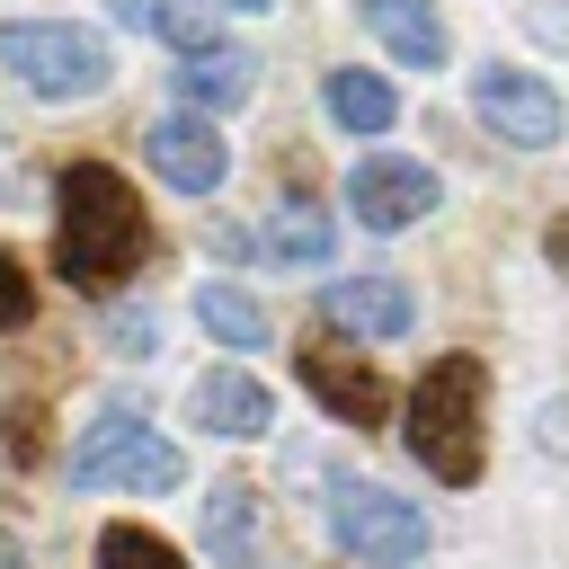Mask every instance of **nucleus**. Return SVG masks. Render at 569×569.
<instances>
[{"label": "nucleus", "instance_id": "nucleus-1", "mask_svg": "<svg viewBox=\"0 0 569 569\" xmlns=\"http://www.w3.org/2000/svg\"><path fill=\"white\" fill-rule=\"evenodd\" d=\"M53 204H62V222H53V276L71 293H116L142 267V249H151L133 178L107 169V160H71L62 187H53Z\"/></svg>", "mask_w": 569, "mask_h": 569}, {"label": "nucleus", "instance_id": "nucleus-2", "mask_svg": "<svg viewBox=\"0 0 569 569\" xmlns=\"http://www.w3.org/2000/svg\"><path fill=\"white\" fill-rule=\"evenodd\" d=\"M480 409H489V365L480 356H436L409 391V453L445 489L480 480Z\"/></svg>", "mask_w": 569, "mask_h": 569}, {"label": "nucleus", "instance_id": "nucleus-3", "mask_svg": "<svg viewBox=\"0 0 569 569\" xmlns=\"http://www.w3.org/2000/svg\"><path fill=\"white\" fill-rule=\"evenodd\" d=\"M0 71H18L36 98H98L107 89V44L89 27H62V18H18L0 27Z\"/></svg>", "mask_w": 569, "mask_h": 569}, {"label": "nucleus", "instance_id": "nucleus-4", "mask_svg": "<svg viewBox=\"0 0 569 569\" xmlns=\"http://www.w3.org/2000/svg\"><path fill=\"white\" fill-rule=\"evenodd\" d=\"M178 480H187V453L142 436L133 409H98V427L71 445V489H142V498H160Z\"/></svg>", "mask_w": 569, "mask_h": 569}, {"label": "nucleus", "instance_id": "nucleus-5", "mask_svg": "<svg viewBox=\"0 0 569 569\" xmlns=\"http://www.w3.org/2000/svg\"><path fill=\"white\" fill-rule=\"evenodd\" d=\"M329 533H338V551H356L365 569H409V560H427V516L409 507V498H391V489H338L329 498Z\"/></svg>", "mask_w": 569, "mask_h": 569}, {"label": "nucleus", "instance_id": "nucleus-6", "mask_svg": "<svg viewBox=\"0 0 569 569\" xmlns=\"http://www.w3.org/2000/svg\"><path fill=\"white\" fill-rule=\"evenodd\" d=\"M471 107H480V124H489L498 142H516V151H551V142H560V89H551L542 71L489 62V71H471Z\"/></svg>", "mask_w": 569, "mask_h": 569}, {"label": "nucleus", "instance_id": "nucleus-7", "mask_svg": "<svg viewBox=\"0 0 569 569\" xmlns=\"http://www.w3.org/2000/svg\"><path fill=\"white\" fill-rule=\"evenodd\" d=\"M293 365H302L311 400H320L338 427H356V436H365V427H382V418H391V382H382L347 338H329V329H320V338H302V356H293Z\"/></svg>", "mask_w": 569, "mask_h": 569}, {"label": "nucleus", "instance_id": "nucleus-8", "mask_svg": "<svg viewBox=\"0 0 569 569\" xmlns=\"http://www.w3.org/2000/svg\"><path fill=\"white\" fill-rule=\"evenodd\" d=\"M347 213L365 231H409L418 213H436V178L418 160H400V151H373V160L347 169Z\"/></svg>", "mask_w": 569, "mask_h": 569}, {"label": "nucleus", "instance_id": "nucleus-9", "mask_svg": "<svg viewBox=\"0 0 569 569\" xmlns=\"http://www.w3.org/2000/svg\"><path fill=\"white\" fill-rule=\"evenodd\" d=\"M142 151H151V169H160L169 187H187V196H213V187L231 178V142L213 133V116H160V124L142 133Z\"/></svg>", "mask_w": 569, "mask_h": 569}, {"label": "nucleus", "instance_id": "nucleus-10", "mask_svg": "<svg viewBox=\"0 0 569 569\" xmlns=\"http://www.w3.org/2000/svg\"><path fill=\"white\" fill-rule=\"evenodd\" d=\"M320 311L338 329H356V338H409V320H418V302H409L400 276H347V284L320 293Z\"/></svg>", "mask_w": 569, "mask_h": 569}, {"label": "nucleus", "instance_id": "nucleus-11", "mask_svg": "<svg viewBox=\"0 0 569 569\" xmlns=\"http://www.w3.org/2000/svg\"><path fill=\"white\" fill-rule=\"evenodd\" d=\"M196 427H213V436H267V427H276V400H267L258 373L213 365V373L196 382Z\"/></svg>", "mask_w": 569, "mask_h": 569}, {"label": "nucleus", "instance_id": "nucleus-12", "mask_svg": "<svg viewBox=\"0 0 569 569\" xmlns=\"http://www.w3.org/2000/svg\"><path fill=\"white\" fill-rule=\"evenodd\" d=\"M365 27H373L382 53L409 62V71H436V62H445V18H436L427 0H365Z\"/></svg>", "mask_w": 569, "mask_h": 569}, {"label": "nucleus", "instance_id": "nucleus-13", "mask_svg": "<svg viewBox=\"0 0 569 569\" xmlns=\"http://www.w3.org/2000/svg\"><path fill=\"white\" fill-rule=\"evenodd\" d=\"M249 89H258V62H249L240 44H204V53H187V71H178V98H187V107H204V116L240 107Z\"/></svg>", "mask_w": 569, "mask_h": 569}, {"label": "nucleus", "instance_id": "nucleus-14", "mask_svg": "<svg viewBox=\"0 0 569 569\" xmlns=\"http://www.w3.org/2000/svg\"><path fill=\"white\" fill-rule=\"evenodd\" d=\"M107 9H116V27L160 36V44H178V53L222 44V36H213V0H107Z\"/></svg>", "mask_w": 569, "mask_h": 569}, {"label": "nucleus", "instance_id": "nucleus-15", "mask_svg": "<svg viewBox=\"0 0 569 569\" xmlns=\"http://www.w3.org/2000/svg\"><path fill=\"white\" fill-rule=\"evenodd\" d=\"M196 320H204L222 347H240V356H258V347L276 338V320H267V311H258L240 284H196Z\"/></svg>", "mask_w": 569, "mask_h": 569}, {"label": "nucleus", "instance_id": "nucleus-16", "mask_svg": "<svg viewBox=\"0 0 569 569\" xmlns=\"http://www.w3.org/2000/svg\"><path fill=\"white\" fill-rule=\"evenodd\" d=\"M320 98H329V116H338L347 133H382V124L400 116V98H391L373 71H329V80H320Z\"/></svg>", "mask_w": 569, "mask_h": 569}, {"label": "nucleus", "instance_id": "nucleus-17", "mask_svg": "<svg viewBox=\"0 0 569 569\" xmlns=\"http://www.w3.org/2000/svg\"><path fill=\"white\" fill-rule=\"evenodd\" d=\"M267 249H276V258H293V267H320V258L338 249V222H329L311 196H293V204H276V222H267Z\"/></svg>", "mask_w": 569, "mask_h": 569}, {"label": "nucleus", "instance_id": "nucleus-18", "mask_svg": "<svg viewBox=\"0 0 569 569\" xmlns=\"http://www.w3.org/2000/svg\"><path fill=\"white\" fill-rule=\"evenodd\" d=\"M98 569H187V560H178V542H160L142 525H107L98 533Z\"/></svg>", "mask_w": 569, "mask_h": 569}, {"label": "nucleus", "instance_id": "nucleus-19", "mask_svg": "<svg viewBox=\"0 0 569 569\" xmlns=\"http://www.w3.org/2000/svg\"><path fill=\"white\" fill-rule=\"evenodd\" d=\"M249 516H258V498L231 480V489H213V516H204V533H213V551H240V533H249Z\"/></svg>", "mask_w": 569, "mask_h": 569}, {"label": "nucleus", "instance_id": "nucleus-20", "mask_svg": "<svg viewBox=\"0 0 569 569\" xmlns=\"http://www.w3.org/2000/svg\"><path fill=\"white\" fill-rule=\"evenodd\" d=\"M27 311H36V284H27V267L0 249V329H18Z\"/></svg>", "mask_w": 569, "mask_h": 569}, {"label": "nucleus", "instance_id": "nucleus-21", "mask_svg": "<svg viewBox=\"0 0 569 569\" xmlns=\"http://www.w3.org/2000/svg\"><path fill=\"white\" fill-rule=\"evenodd\" d=\"M107 338H116V347H151V338H160V320H151V311H116V320H107Z\"/></svg>", "mask_w": 569, "mask_h": 569}, {"label": "nucleus", "instance_id": "nucleus-22", "mask_svg": "<svg viewBox=\"0 0 569 569\" xmlns=\"http://www.w3.org/2000/svg\"><path fill=\"white\" fill-rule=\"evenodd\" d=\"M542 453H569V400L542 409Z\"/></svg>", "mask_w": 569, "mask_h": 569}, {"label": "nucleus", "instance_id": "nucleus-23", "mask_svg": "<svg viewBox=\"0 0 569 569\" xmlns=\"http://www.w3.org/2000/svg\"><path fill=\"white\" fill-rule=\"evenodd\" d=\"M551 267H569V222H551Z\"/></svg>", "mask_w": 569, "mask_h": 569}, {"label": "nucleus", "instance_id": "nucleus-24", "mask_svg": "<svg viewBox=\"0 0 569 569\" xmlns=\"http://www.w3.org/2000/svg\"><path fill=\"white\" fill-rule=\"evenodd\" d=\"M231 9H267V0H231Z\"/></svg>", "mask_w": 569, "mask_h": 569}, {"label": "nucleus", "instance_id": "nucleus-25", "mask_svg": "<svg viewBox=\"0 0 569 569\" xmlns=\"http://www.w3.org/2000/svg\"><path fill=\"white\" fill-rule=\"evenodd\" d=\"M0 560H9V542H0Z\"/></svg>", "mask_w": 569, "mask_h": 569}, {"label": "nucleus", "instance_id": "nucleus-26", "mask_svg": "<svg viewBox=\"0 0 569 569\" xmlns=\"http://www.w3.org/2000/svg\"><path fill=\"white\" fill-rule=\"evenodd\" d=\"M0 569H9V560H0Z\"/></svg>", "mask_w": 569, "mask_h": 569}]
</instances>
